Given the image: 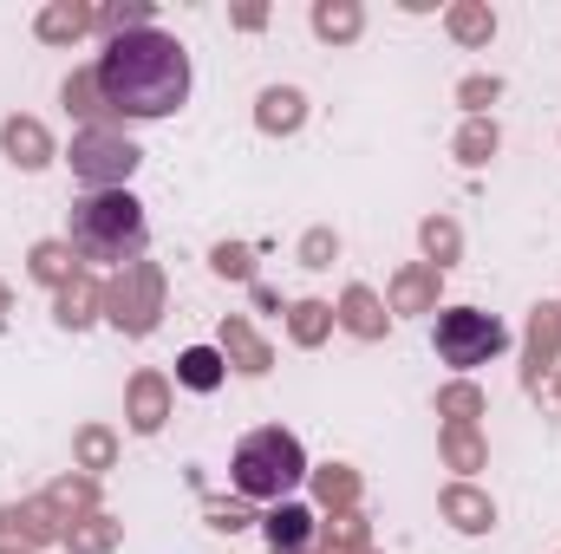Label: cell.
I'll return each instance as SVG.
<instances>
[{"label":"cell","mask_w":561,"mask_h":554,"mask_svg":"<svg viewBox=\"0 0 561 554\" xmlns=\"http://www.w3.org/2000/svg\"><path fill=\"white\" fill-rule=\"evenodd\" d=\"M307 535H313V516H307V509H294V503H280L275 516H268V542H275V549L300 554V549H307Z\"/></svg>","instance_id":"cell-6"},{"label":"cell","mask_w":561,"mask_h":554,"mask_svg":"<svg viewBox=\"0 0 561 554\" xmlns=\"http://www.w3.org/2000/svg\"><path fill=\"white\" fill-rule=\"evenodd\" d=\"M229 483H236L249 503H275V509H280V503L307 483V450H300V437H294V430H280V424L249 430V437L236 443Z\"/></svg>","instance_id":"cell-3"},{"label":"cell","mask_w":561,"mask_h":554,"mask_svg":"<svg viewBox=\"0 0 561 554\" xmlns=\"http://www.w3.org/2000/svg\"><path fill=\"white\" fill-rule=\"evenodd\" d=\"M431 339H437V359L444 366L470 372V366H490L510 346V326L496 313H477V307H444L437 326H431Z\"/></svg>","instance_id":"cell-4"},{"label":"cell","mask_w":561,"mask_h":554,"mask_svg":"<svg viewBox=\"0 0 561 554\" xmlns=\"http://www.w3.org/2000/svg\"><path fill=\"white\" fill-rule=\"evenodd\" d=\"M176 379H183L190 392H216V385H222V353H209V346H190V353L176 359Z\"/></svg>","instance_id":"cell-5"},{"label":"cell","mask_w":561,"mask_h":554,"mask_svg":"<svg viewBox=\"0 0 561 554\" xmlns=\"http://www.w3.org/2000/svg\"><path fill=\"white\" fill-rule=\"evenodd\" d=\"M92 85L118 118H170L176 105H190V53L163 26L138 20L99 46Z\"/></svg>","instance_id":"cell-1"},{"label":"cell","mask_w":561,"mask_h":554,"mask_svg":"<svg viewBox=\"0 0 561 554\" xmlns=\"http://www.w3.org/2000/svg\"><path fill=\"white\" fill-rule=\"evenodd\" d=\"M66 242L92 268H125L150 249V216L131 189H85L66 209Z\"/></svg>","instance_id":"cell-2"}]
</instances>
